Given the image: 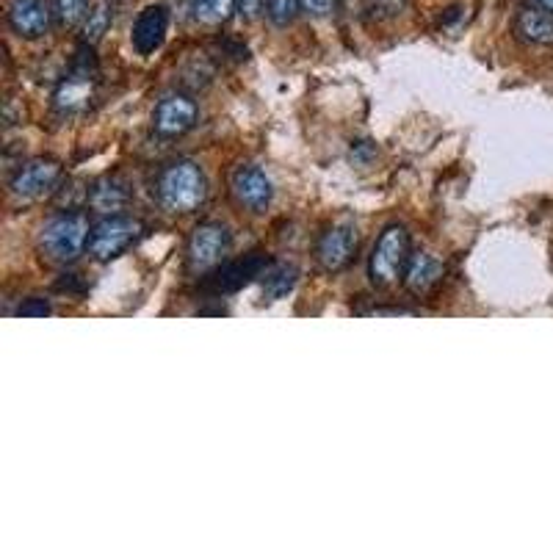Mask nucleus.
I'll return each mask as SVG.
<instances>
[{
	"mask_svg": "<svg viewBox=\"0 0 553 553\" xmlns=\"http://www.w3.org/2000/svg\"><path fill=\"white\" fill-rule=\"evenodd\" d=\"M144 224L133 216H122V213H111L106 219L92 227V238H89V255L100 263L119 258L125 249L142 236Z\"/></svg>",
	"mask_w": 553,
	"mask_h": 553,
	"instance_id": "39448f33",
	"label": "nucleus"
},
{
	"mask_svg": "<svg viewBox=\"0 0 553 553\" xmlns=\"http://www.w3.org/2000/svg\"><path fill=\"white\" fill-rule=\"evenodd\" d=\"M17 313H20V316H48L50 305L45 299H28L25 305H20Z\"/></svg>",
	"mask_w": 553,
	"mask_h": 553,
	"instance_id": "b1692460",
	"label": "nucleus"
},
{
	"mask_svg": "<svg viewBox=\"0 0 553 553\" xmlns=\"http://www.w3.org/2000/svg\"><path fill=\"white\" fill-rule=\"evenodd\" d=\"M230 191H233L238 205L247 208L249 213H266V208L274 200V186H271L269 175L255 164H241L233 169Z\"/></svg>",
	"mask_w": 553,
	"mask_h": 553,
	"instance_id": "0eeeda50",
	"label": "nucleus"
},
{
	"mask_svg": "<svg viewBox=\"0 0 553 553\" xmlns=\"http://www.w3.org/2000/svg\"><path fill=\"white\" fill-rule=\"evenodd\" d=\"M97 86V61L92 53V45L83 42L81 48L75 50L70 70L61 78L56 92H53V106L61 114H81L92 106L95 100Z\"/></svg>",
	"mask_w": 553,
	"mask_h": 553,
	"instance_id": "f03ea898",
	"label": "nucleus"
},
{
	"mask_svg": "<svg viewBox=\"0 0 553 553\" xmlns=\"http://www.w3.org/2000/svg\"><path fill=\"white\" fill-rule=\"evenodd\" d=\"M302 0H266V17L274 25H288L296 17Z\"/></svg>",
	"mask_w": 553,
	"mask_h": 553,
	"instance_id": "412c9836",
	"label": "nucleus"
},
{
	"mask_svg": "<svg viewBox=\"0 0 553 553\" xmlns=\"http://www.w3.org/2000/svg\"><path fill=\"white\" fill-rule=\"evenodd\" d=\"M407 263H410V236L401 224H388L371 249L368 277L377 288H388L399 283V277L407 271Z\"/></svg>",
	"mask_w": 553,
	"mask_h": 553,
	"instance_id": "20e7f679",
	"label": "nucleus"
},
{
	"mask_svg": "<svg viewBox=\"0 0 553 553\" xmlns=\"http://www.w3.org/2000/svg\"><path fill=\"white\" fill-rule=\"evenodd\" d=\"M53 12L48 0H12L9 3V25L23 39H39L50 31Z\"/></svg>",
	"mask_w": 553,
	"mask_h": 553,
	"instance_id": "9b49d317",
	"label": "nucleus"
},
{
	"mask_svg": "<svg viewBox=\"0 0 553 553\" xmlns=\"http://www.w3.org/2000/svg\"><path fill=\"white\" fill-rule=\"evenodd\" d=\"M89 238H92V227L86 213L64 211L42 227L39 247L56 263H72L78 255H83V249H89Z\"/></svg>",
	"mask_w": 553,
	"mask_h": 553,
	"instance_id": "7ed1b4c3",
	"label": "nucleus"
},
{
	"mask_svg": "<svg viewBox=\"0 0 553 553\" xmlns=\"http://www.w3.org/2000/svg\"><path fill=\"white\" fill-rule=\"evenodd\" d=\"M302 9L313 17H327L335 9V0H302Z\"/></svg>",
	"mask_w": 553,
	"mask_h": 553,
	"instance_id": "4be33fe9",
	"label": "nucleus"
},
{
	"mask_svg": "<svg viewBox=\"0 0 553 553\" xmlns=\"http://www.w3.org/2000/svg\"><path fill=\"white\" fill-rule=\"evenodd\" d=\"M56 14L61 25H78L89 17V0H56Z\"/></svg>",
	"mask_w": 553,
	"mask_h": 553,
	"instance_id": "aec40b11",
	"label": "nucleus"
},
{
	"mask_svg": "<svg viewBox=\"0 0 553 553\" xmlns=\"http://www.w3.org/2000/svg\"><path fill=\"white\" fill-rule=\"evenodd\" d=\"M542 9H548V12H553V0H537Z\"/></svg>",
	"mask_w": 553,
	"mask_h": 553,
	"instance_id": "a878e982",
	"label": "nucleus"
},
{
	"mask_svg": "<svg viewBox=\"0 0 553 553\" xmlns=\"http://www.w3.org/2000/svg\"><path fill=\"white\" fill-rule=\"evenodd\" d=\"M443 280V263L432 252H415L404 271V285L415 296L429 294Z\"/></svg>",
	"mask_w": 553,
	"mask_h": 553,
	"instance_id": "2eb2a0df",
	"label": "nucleus"
},
{
	"mask_svg": "<svg viewBox=\"0 0 553 553\" xmlns=\"http://www.w3.org/2000/svg\"><path fill=\"white\" fill-rule=\"evenodd\" d=\"M238 6V0H191V12L194 20L205 25H219L224 23L233 9Z\"/></svg>",
	"mask_w": 553,
	"mask_h": 553,
	"instance_id": "a211bd4d",
	"label": "nucleus"
},
{
	"mask_svg": "<svg viewBox=\"0 0 553 553\" xmlns=\"http://www.w3.org/2000/svg\"><path fill=\"white\" fill-rule=\"evenodd\" d=\"M197 125V103L189 95H166L158 100V106L153 111V128L158 136L175 139L189 133Z\"/></svg>",
	"mask_w": 553,
	"mask_h": 553,
	"instance_id": "9d476101",
	"label": "nucleus"
},
{
	"mask_svg": "<svg viewBox=\"0 0 553 553\" xmlns=\"http://www.w3.org/2000/svg\"><path fill=\"white\" fill-rule=\"evenodd\" d=\"M374 6L385 14H399L407 6V0H374Z\"/></svg>",
	"mask_w": 553,
	"mask_h": 553,
	"instance_id": "393cba45",
	"label": "nucleus"
},
{
	"mask_svg": "<svg viewBox=\"0 0 553 553\" xmlns=\"http://www.w3.org/2000/svg\"><path fill=\"white\" fill-rule=\"evenodd\" d=\"M61 177V166L50 158H34L23 164L9 180V191L17 200H39L45 197Z\"/></svg>",
	"mask_w": 553,
	"mask_h": 553,
	"instance_id": "1a4fd4ad",
	"label": "nucleus"
},
{
	"mask_svg": "<svg viewBox=\"0 0 553 553\" xmlns=\"http://www.w3.org/2000/svg\"><path fill=\"white\" fill-rule=\"evenodd\" d=\"M263 9H266V0H238V14L244 20H255Z\"/></svg>",
	"mask_w": 553,
	"mask_h": 553,
	"instance_id": "5701e85b",
	"label": "nucleus"
},
{
	"mask_svg": "<svg viewBox=\"0 0 553 553\" xmlns=\"http://www.w3.org/2000/svg\"><path fill=\"white\" fill-rule=\"evenodd\" d=\"M357 252V227L352 222H338L327 227L316 244V260L324 271H341L352 263Z\"/></svg>",
	"mask_w": 553,
	"mask_h": 553,
	"instance_id": "6e6552de",
	"label": "nucleus"
},
{
	"mask_svg": "<svg viewBox=\"0 0 553 553\" xmlns=\"http://www.w3.org/2000/svg\"><path fill=\"white\" fill-rule=\"evenodd\" d=\"M296 277H299V271L296 266H274V269L266 271V280H263V296L271 299V302H277V299H283L294 291Z\"/></svg>",
	"mask_w": 553,
	"mask_h": 553,
	"instance_id": "f3484780",
	"label": "nucleus"
},
{
	"mask_svg": "<svg viewBox=\"0 0 553 553\" xmlns=\"http://www.w3.org/2000/svg\"><path fill=\"white\" fill-rule=\"evenodd\" d=\"M266 269H269V260L263 258V255H249V258L233 260V263L222 266V269L216 271L211 280L205 283V288L213 291V294L238 291V288H244L247 283H252L255 277H260Z\"/></svg>",
	"mask_w": 553,
	"mask_h": 553,
	"instance_id": "f8f14e48",
	"label": "nucleus"
},
{
	"mask_svg": "<svg viewBox=\"0 0 553 553\" xmlns=\"http://www.w3.org/2000/svg\"><path fill=\"white\" fill-rule=\"evenodd\" d=\"M108 25H111V9H108V3H97L95 9L89 12V17L83 20V42L86 45H97L103 34L108 31Z\"/></svg>",
	"mask_w": 553,
	"mask_h": 553,
	"instance_id": "6ab92c4d",
	"label": "nucleus"
},
{
	"mask_svg": "<svg viewBox=\"0 0 553 553\" xmlns=\"http://www.w3.org/2000/svg\"><path fill=\"white\" fill-rule=\"evenodd\" d=\"M230 249V230L219 222H205L194 227L186 244V266L191 274H205L216 269Z\"/></svg>",
	"mask_w": 553,
	"mask_h": 553,
	"instance_id": "423d86ee",
	"label": "nucleus"
},
{
	"mask_svg": "<svg viewBox=\"0 0 553 553\" xmlns=\"http://www.w3.org/2000/svg\"><path fill=\"white\" fill-rule=\"evenodd\" d=\"M515 34L520 42L534 48H551L553 45V12L542 6H526L515 17Z\"/></svg>",
	"mask_w": 553,
	"mask_h": 553,
	"instance_id": "4468645a",
	"label": "nucleus"
},
{
	"mask_svg": "<svg viewBox=\"0 0 553 553\" xmlns=\"http://www.w3.org/2000/svg\"><path fill=\"white\" fill-rule=\"evenodd\" d=\"M166 28H169V14H166L164 6H147V9L136 17L133 34H130L136 53H142V56L155 53V50L164 45Z\"/></svg>",
	"mask_w": 553,
	"mask_h": 553,
	"instance_id": "ddd939ff",
	"label": "nucleus"
},
{
	"mask_svg": "<svg viewBox=\"0 0 553 553\" xmlns=\"http://www.w3.org/2000/svg\"><path fill=\"white\" fill-rule=\"evenodd\" d=\"M158 202L169 213H191L200 208L208 194V183L200 164L194 161H172L158 175Z\"/></svg>",
	"mask_w": 553,
	"mask_h": 553,
	"instance_id": "f257e3e1",
	"label": "nucleus"
},
{
	"mask_svg": "<svg viewBox=\"0 0 553 553\" xmlns=\"http://www.w3.org/2000/svg\"><path fill=\"white\" fill-rule=\"evenodd\" d=\"M128 200H130V194L128 189H125V183L111 180V177L97 180L95 186H92V191H89V205H92L95 211L106 213V216L122 211V208L128 205Z\"/></svg>",
	"mask_w": 553,
	"mask_h": 553,
	"instance_id": "dca6fc26",
	"label": "nucleus"
}]
</instances>
